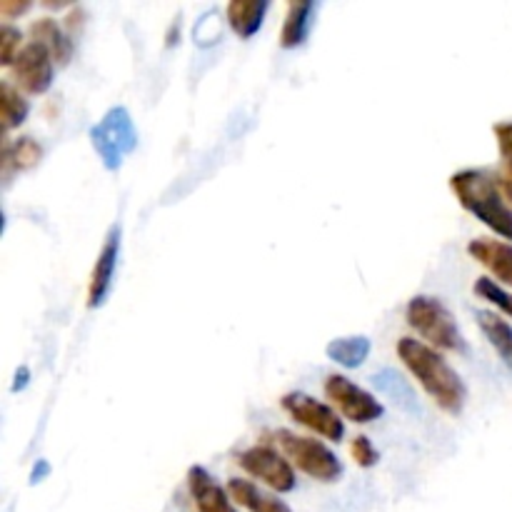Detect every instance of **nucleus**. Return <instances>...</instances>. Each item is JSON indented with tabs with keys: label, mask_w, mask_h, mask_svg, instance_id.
I'll list each match as a JSON object with an SVG mask.
<instances>
[{
	"label": "nucleus",
	"mask_w": 512,
	"mask_h": 512,
	"mask_svg": "<svg viewBox=\"0 0 512 512\" xmlns=\"http://www.w3.org/2000/svg\"><path fill=\"white\" fill-rule=\"evenodd\" d=\"M395 353L403 360L405 368L410 370V375L418 380L425 395L440 410H445L450 415L463 413L465 400H468V388H465L458 370L440 355V350L430 348L423 340L405 335L395 345Z\"/></svg>",
	"instance_id": "f257e3e1"
},
{
	"label": "nucleus",
	"mask_w": 512,
	"mask_h": 512,
	"mask_svg": "<svg viewBox=\"0 0 512 512\" xmlns=\"http://www.w3.org/2000/svg\"><path fill=\"white\" fill-rule=\"evenodd\" d=\"M450 190L470 215H475L500 238L512 240V205L505 200L498 178L485 170H458L450 175Z\"/></svg>",
	"instance_id": "f03ea898"
},
{
	"label": "nucleus",
	"mask_w": 512,
	"mask_h": 512,
	"mask_svg": "<svg viewBox=\"0 0 512 512\" xmlns=\"http://www.w3.org/2000/svg\"><path fill=\"white\" fill-rule=\"evenodd\" d=\"M405 323L423 338L425 345L435 350L460 353L465 350V338L460 333L455 315L448 305L433 295H415L405 308Z\"/></svg>",
	"instance_id": "7ed1b4c3"
},
{
	"label": "nucleus",
	"mask_w": 512,
	"mask_h": 512,
	"mask_svg": "<svg viewBox=\"0 0 512 512\" xmlns=\"http://www.w3.org/2000/svg\"><path fill=\"white\" fill-rule=\"evenodd\" d=\"M273 443L278 445L280 453L290 460L293 468L318 483H335L343 475V463L338 460V455L320 440L305 438L293 430H275Z\"/></svg>",
	"instance_id": "20e7f679"
},
{
	"label": "nucleus",
	"mask_w": 512,
	"mask_h": 512,
	"mask_svg": "<svg viewBox=\"0 0 512 512\" xmlns=\"http://www.w3.org/2000/svg\"><path fill=\"white\" fill-rule=\"evenodd\" d=\"M90 143L95 153L100 155L108 170H118L123 160L138 148V130H135L133 118L123 105L110 108L98 123L90 128Z\"/></svg>",
	"instance_id": "39448f33"
},
{
	"label": "nucleus",
	"mask_w": 512,
	"mask_h": 512,
	"mask_svg": "<svg viewBox=\"0 0 512 512\" xmlns=\"http://www.w3.org/2000/svg\"><path fill=\"white\" fill-rule=\"evenodd\" d=\"M325 398L350 423L368 425L373 420L383 418L385 413L383 403L373 393L360 388L358 383H353L345 375H328V380H325Z\"/></svg>",
	"instance_id": "423d86ee"
},
{
	"label": "nucleus",
	"mask_w": 512,
	"mask_h": 512,
	"mask_svg": "<svg viewBox=\"0 0 512 512\" xmlns=\"http://www.w3.org/2000/svg\"><path fill=\"white\" fill-rule=\"evenodd\" d=\"M238 465L255 480L268 485L275 493H293L298 480H295V468L283 453L273 445H253L238 455Z\"/></svg>",
	"instance_id": "0eeeda50"
},
{
	"label": "nucleus",
	"mask_w": 512,
	"mask_h": 512,
	"mask_svg": "<svg viewBox=\"0 0 512 512\" xmlns=\"http://www.w3.org/2000/svg\"><path fill=\"white\" fill-rule=\"evenodd\" d=\"M285 413L300 423L303 428L313 430L320 438L330 440V443H340L345 435V425L340 420V413L333 408V405H325L320 400H315L313 395L305 393H288L280 400Z\"/></svg>",
	"instance_id": "6e6552de"
},
{
	"label": "nucleus",
	"mask_w": 512,
	"mask_h": 512,
	"mask_svg": "<svg viewBox=\"0 0 512 512\" xmlns=\"http://www.w3.org/2000/svg\"><path fill=\"white\" fill-rule=\"evenodd\" d=\"M10 75H13L18 90H25L30 95H43L48 93L50 85L55 78V60L43 45L38 43H25L20 50L15 63L10 65Z\"/></svg>",
	"instance_id": "1a4fd4ad"
},
{
	"label": "nucleus",
	"mask_w": 512,
	"mask_h": 512,
	"mask_svg": "<svg viewBox=\"0 0 512 512\" xmlns=\"http://www.w3.org/2000/svg\"><path fill=\"white\" fill-rule=\"evenodd\" d=\"M118 258H120V225H113L105 235V243L100 248L98 260L93 265V273H90L88 283V305L90 308H100L108 298L110 288H113L115 270H118Z\"/></svg>",
	"instance_id": "9d476101"
},
{
	"label": "nucleus",
	"mask_w": 512,
	"mask_h": 512,
	"mask_svg": "<svg viewBox=\"0 0 512 512\" xmlns=\"http://www.w3.org/2000/svg\"><path fill=\"white\" fill-rule=\"evenodd\" d=\"M188 490L200 512H238L228 488H220L213 475L200 465H193L188 470Z\"/></svg>",
	"instance_id": "9b49d317"
},
{
	"label": "nucleus",
	"mask_w": 512,
	"mask_h": 512,
	"mask_svg": "<svg viewBox=\"0 0 512 512\" xmlns=\"http://www.w3.org/2000/svg\"><path fill=\"white\" fill-rule=\"evenodd\" d=\"M470 258L488 268L503 285L512 288V243L493 238H475L468 243Z\"/></svg>",
	"instance_id": "f8f14e48"
},
{
	"label": "nucleus",
	"mask_w": 512,
	"mask_h": 512,
	"mask_svg": "<svg viewBox=\"0 0 512 512\" xmlns=\"http://www.w3.org/2000/svg\"><path fill=\"white\" fill-rule=\"evenodd\" d=\"M28 35L33 38V43L43 45L53 60L58 65H68L75 55V43H73V35L63 28L55 18L45 15V18H38L30 23Z\"/></svg>",
	"instance_id": "ddd939ff"
},
{
	"label": "nucleus",
	"mask_w": 512,
	"mask_h": 512,
	"mask_svg": "<svg viewBox=\"0 0 512 512\" xmlns=\"http://www.w3.org/2000/svg\"><path fill=\"white\" fill-rule=\"evenodd\" d=\"M268 10V0H233L225 8V20H228L235 35H240V38H253L263 28V20L268 15Z\"/></svg>",
	"instance_id": "4468645a"
},
{
	"label": "nucleus",
	"mask_w": 512,
	"mask_h": 512,
	"mask_svg": "<svg viewBox=\"0 0 512 512\" xmlns=\"http://www.w3.org/2000/svg\"><path fill=\"white\" fill-rule=\"evenodd\" d=\"M315 10H318V5L310 3V0L288 3V13H285L283 28H280V45L283 48H300L308 40Z\"/></svg>",
	"instance_id": "2eb2a0df"
},
{
	"label": "nucleus",
	"mask_w": 512,
	"mask_h": 512,
	"mask_svg": "<svg viewBox=\"0 0 512 512\" xmlns=\"http://www.w3.org/2000/svg\"><path fill=\"white\" fill-rule=\"evenodd\" d=\"M228 493L235 505H240V508H245L248 512H293L283 503V500L263 493V490H260L255 483H250V480L230 478Z\"/></svg>",
	"instance_id": "dca6fc26"
},
{
	"label": "nucleus",
	"mask_w": 512,
	"mask_h": 512,
	"mask_svg": "<svg viewBox=\"0 0 512 512\" xmlns=\"http://www.w3.org/2000/svg\"><path fill=\"white\" fill-rule=\"evenodd\" d=\"M43 158V145L35 138H18V140H3V158H0V165H3V175L13 173H25V170L35 168Z\"/></svg>",
	"instance_id": "f3484780"
},
{
	"label": "nucleus",
	"mask_w": 512,
	"mask_h": 512,
	"mask_svg": "<svg viewBox=\"0 0 512 512\" xmlns=\"http://www.w3.org/2000/svg\"><path fill=\"white\" fill-rule=\"evenodd\" d=\"M478 325L483 330L485 340L493 345V350L498 353V358L512 370V325L503 315L490 313V310H480L478 313Z\"/></svg>",
	"instance_id": "a211bd4d"
},
{
	"label": "nucleus",
	"mask_w": 512,
	"mask_h": 512,
	"mask_svg": "<svg viewBox=\"0 0 512 512\" xmlns=\"http://www.w3.org/2000/svg\"><path fill=\"white\" fill-rule=\"evenodd\" d=\"M30 113V103L23 98L18 88L10 80L0 83V118H3V138L10 130L20 128Z\"/></svg>",
	"instance_id": "6ab92c4d"
},
{
	"label": "nucleus",
	"mask_w": 512,
	"mask_h": 512,
	"mask_svg": "<svg viewBox=\"0 0 512 512\" xmlns=\"http://www.w3.org/2000/svg\"><path fill=\"white\" fill-rule=\"evenodd\" d=\"M328 358L343 368H360L370 355V340L363 335H350V338L330 340L325 348Z\"/></svg>",
	"instance_id": "aec40b11"
},
{
	"label": "nucleus",
	"mask_w": 512,
	"mask_h": 512,
	"mask_svg": "<svg viewBox=\"0 0 512 512\" xmlns=\"http://www.w3.org/2000/svg\"><path fill=\"white\" fill-rule=\"evenodd\" d=\"M495 143H498L500 160H503V170L498 175V185L503 190L505 200L512 205V120L493 125Z\"/></svg>",
	"instance_id": "412c9836"
},
{
	"label": "nucleus",
	"mask_w": 512,
	"mask_h": 512,
	"mask_svg": "<svg viewBox=\"0 0 512 512\" xmlns=\"http://www.w3.org/2000/svg\"><path fill=\"white\" fill-rule=\"evenodd\" d=\"M475 295H478L480 300H485V303L495 305V308L500 310L503 315H508L512 318V293L510 290H505L503 285L495 283V280L490 278H478L475 280Z\"/></svg>",
	"instance_id": "4be33fe9"
},
{
	"label": "nucleus",
	"mask_w": 512,
	"mask_h": 512,
	"mask_svg": "<svg viewBox=\"0 0 512 512\" xmlns=\"http://www.w3.org/2000/svg\"><path fill=\"white\" fill-rule=\"evenodd\" d=\"M23 48V33H20L18 28H13V25L5 23L3 28H0V65L10 68Z\"/></svg>",
	"instance_id": "5701e85b"
},
{
	"label": "nucleus",
	"mask_w": 512,
	"mask_h": 512,
	"mask_svg": "<svg viewBox=\"0 0 512 512\" xmlns=\"http://www.w3.org/2000/svg\"><path fill=\"white\" fill-rule=\"evenodd\" d=\"M350 455H353V460L360 465V468H373V465H378V460H380L373 440L365 438V435L353 438V443H350Z\"/></svg>",
	"instance_id": "b1692460"
},
{
	"label": "nucleus",
	"mask_w": 512,
	"mask_h": 512,
	"mask_svg": "<svg viewBox=\"0 0 512 512\" xmlns=\"http://www.w3.org/2000/svg\"><path fill=\"white\" fill-rule=\"evenodd\" d=\"M30 0H23V3H13V0H3V3H0V15H3L5 20H13L15 15H23V13H28L30 10Z\"/></svg>",
	"instance_id": "393cba45"
},
{
	"label": "nucleus",
	"mask_w": 512,
	"mask_h": 512,
	"mask_svg": "<svg viewBox=\"0 0 512 512\" xmlns=\"http://www.w3.org/2000/svg\"><path fill=\"white\" fill-rule=\"evenodd\" d=\"M83 20H85V10H83V8H73V10H70V13H68V18L63 20V28L68 30L70 35H73L75 30H78L80 25H83Z\"/></svg>",
	"instance_id": "a878e982"
}]
</instances>
